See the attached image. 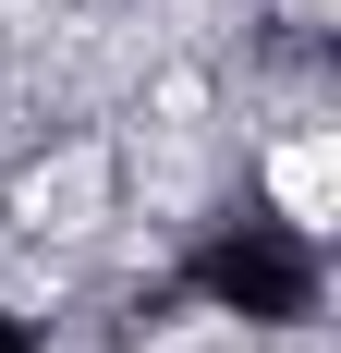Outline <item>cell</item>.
I'll list each match as a JSON object with an SVG mask.
<instances>
[{
	"label": "cell",
	"mask_w": 341,
	"mask_h": 353,
	"mask_svg": "<svg viewBox=\"0 0 341 353\" xmlns=\"http://www.w3.org/2000/svg\"><path fill=\"white\" fill-rule=\"evenodd\" d=\"M110 208V159L98 146H61L49 171H25V195H12V219L25 232H86V219Z\"/></svg>",
	"instance_id": "6da1fadb"
},
{
	"label": "cell",
	"mask_w": 341,
	"mask_h": 353,
	"mask_svg": "<svg viewBox=\"0 0 341 353\" xmlns=\"http://www.w3.org/2000/svg\"><path fill=\"white\" fill-rule=\"evenodd\" d=\"M269 183H280V208H293V219L317 232V219H329V134H305V146H280V159H269Z\"/></svg>",
	"instance_id": "7a4b0ae2"
}]
</instances>
